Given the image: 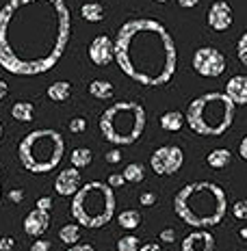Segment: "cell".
<instances>
[{"instance_id": "cell-18", "label": "cell", "mask_w": 247, "mask_h": 251, "mask_svg": "<svg viewBox=\"0 0 247 251\" xmlns=\"http://www.w3.org/2000/svg\"><path fill=\"white\" fill-rule=\"evenodd\" d=\"M46 93H48V98H50L52 102H65L67 98H70V93H72V85L67 80L52 82Z\"/></svg>"}, {"instance_id": "cell-41", "label": "cell", "mask_w": 247, "mask_h": 251, "mask_svg": "<svg viewBox=\"0 0 247 251\" xmlns=\"http://www.w3.org/2000/svg\"><path fill=\"white\" fill-rule=\"evenodd\" d=\"M197 2H199V0H178V4H180V7H185V9H191V7H195Z\"/></svg>"}, {"instance_id": "cell-4", "label": "cell", "mask_w": 247, "mask_h": 251, "mask_svg": "<svg viewBox=\"0 0 247 251\" xmlns=\"http://www.w3.org/2000/svg\"><path fill=\"white\" fill-rule=\"evenodd\" d=\"M234 104L221 91H210L195 98L187 106L185 122L195 134L221 137L234 122Z\"/></svg>"}, {"instance_id": "cell-33", "label": "cell", "mask_w": 247, "mask_h": 251, "mask_svg": "<svg viewBox=\"0 0 247 251\" xmlns=\"http://www.w3.org/2000/svg\"><path fill=\"white\" fill-rule=\"evenodd\" d=\"M139 201H141V206H154L156 203V195L154 193H141V197H139Z\"/></svg>"}, {"instance_id": "cell-21", "label": "cell", "mask_w": 247, "mask_h": 251, "mask_svg": "<svg viewBox=\"0 0 247 251\" xmlns=\"http://www.w3.org/2000/svg\"><path fill=\"white\" fill-rule=\"evenodd\" d=\"M117 223L124 229H137V227L141 226V212L139 210H133V208H128V210H122V212L117 214Z\"/></svg>"}, {"instance_id": "cell-44", "label": "cell", "mask_w": 247, "mask_h": 251, "mask_svg": "<svg viewBox=\"0 0 247 251\" xmlns=\"http://www.w3.org/2000/svg\"><path fill=\"white\" fill-rule=\"evenodd\" d=\"M2 132H4V128H2V124H0V139H2Z\"/></svg>"}, {"instance_id": "cell-32", "label": "cell", "mask_w": 247, "mask_h": 251, "mask_svg": "<svg viewBox=\"0 0 247 251\" xmlns=\"http://www.w3.org/2000/svg\"><path fill=\"white\" fill-rule=\"evenodd\" d=\"M124 174H111L109 176V180H107V184L111 186V188H115V186H122L124 184Z\"/></svg>"}, {"instance_id": "cell-5", "label": "cell", "mask_w": 247, "mask_h": 251, "mask_svg": "<svg viewBox=\"0 0 247 251\" xmlns=\"http://www.w3.org/2000/svg\"><path fill=\"white\" fill-rule=\"evenodd\" d=\"M63 154H65L63 134L52 128H41L28 132L20 141L18 148L20 163L30 174H48L61 163Z\"/></svg>"}, {"instance_id": "cell-7", "label": "cell", "mask_w": 247, "mask_h": 251, "mask_svg": "<svg viewBox=\"0 0 247 251\" xmlns=\"http://www.w3.org/2000/svg\"><path fill=\"white\" fill-rule=\"evenodd\" d=\"M72 217L82 227H102L115 217V195L107 182H89L72 197Z\"/></svg>"}, {"instance_id": "cell-38", "label": "cell", "mask_w": 247, "mask_h": 251, "mask_svg": "<svg viewBox=\"0 0 247 251\" xmlns=\"http://www.w3.org/2000/svg\"><path fill=\"white\" fill-rule=\"evenodd\" d=\"M139 251H161V245L159 243H145L139 247Z\"/></svg>"}, {"instance_id": "cell-16", "label": "cell", "mask_w": 247, "mask_h": 251, "mask_svg": "<svg viewBox=\"0 0 247 251\" xmlns=\"http://www.w3.org/2000/svg\"><path fill=\"white\" fill-rule=\"evenodd\" d=\"M182 126H185V115L178 111H167L161 117V128L167 130V132H178Z\"/></svg>"}, {"instance_id": "cell-19", "label": "cell", "mask_w": 247, "mask_h": 251, "mask_svg": "<svg viewBox=\"0 0 247 251\" xmlns=\"http://www.w3.org/2000/svg\"><path fill=\"white\" fill-rule=\"evenodd\" d=\"M11 115L18 122L28 124V122H33V117H35V106L30 102H15L11 106Z\"/></svg>"}, {"instance_id": "cell-28", "label": "cell", "mask_w": 247, "mask_h": 251, "mask_svg": "<svg viewBox=\"0 0 247 251\" xmlns=\"http://www.w3.org/2000/svg\"><path fill=\"white\" fill-rule=\"evenodd\" d=\"M232 214L239 221H247V200H239L232 206Z\"/></svg>"}, {"instance_id": "cell-24", "label": "cell", "mask_w": 247, "mask_h": 251, "mask_svg": "<svg viewBox=\"0 0 247 251\" xmlns=\"http://www.w3.org/2000/svg\"><path fill=\"white\" fill-rule=\"evenodd\" d=\"M91 150L89 148H76L72 151V167L74 169H82V167H89L91 165Z\"/></svg>"}, {"instance_id": "cell-35", "label": "cell", "mask_w": 247, "mask_h": 251, "mask_svg": "<svg viewBox=\"0 0 247 251\" xmlns=\"http://www.w3.org/2000/svg\"><path fill=\"white\" fill-rule=\"evenodd\" d=\"M37 210H44V212H50V208H52V200L50 197H39L37 200Z\"/></svg>"}, {"instance_id": "cell-43", "label": "cell", "mask_w": 247, "mask_h": 251, "mask_svg": "<svg viewBox=\"0 0 247 251\" xmlns=\"http://www.w3.org/2000/svg\"><path fill=\"white\" fill-rule=\"evenodd\" d=\"M239 236H241V238H247V227H241V229H239Z\"/></svg>"}, {"instance_id": "cell-6", "label": "cell", "mask_w": 247, "mask_h": 251, "mask_svg": "<svg viewBox=\"0 0 247 251\" xmlns=\"http://www.w3.org/2000/svg\"><path fill=\"white\" fill-rule=\"evenodd\" d=\"M145 119L139 102H115L100 115V132L113 145H133L143 134Z\"/></svg>"}, {"instance_id": "cell-20", "label": "cell", "mask_w": 247, "mask_h": 251, "mask_svg": "<svg viewBox=\"0 0 247 251\" xmlns=\"http://www.w3.org/2000/svg\"><path fill=\"white\" fill-rule=\"evenodd\" d=\"M81 15H82V20H87V22H102V18H104V7L100 2H85L81 7Z\"/></svg>"}, {"instance_id": "cell-30", "label": "cell", "mask_w": 247, "mask_h": 251, "mask_svg": "<svg viewBox=\"0 0 247 251\" xmlns=\"http://www.w3.org/2000/svg\"><path fill=\"white\" fill-rule=\"evenodd\" d=\"M104 160H107L109 165H117L119 160H122V151H119V150H111V151H107V154H104Z\"/></svg>"}, {"instance_id": "cell-40", "label": "cell", "mask_w": 247, "mask_h": 251, "mask_svg": "<svg viewBox=\"0 0 247 251\" xmlns=\"http://www.w3.org/2000/svg\"><path fill=\"white\" fill-rule=\"evenodd\" d=\"M65 251H96V249H93L91 245H74V247H70Z\"/></svg>"}, {"instance_id": "cell-39", "label": "cell", "mask_w": 247, "mask_h": 251, "mask_svg": "<svg viewBox=\"0 0 247 251\" xmlns=\"http://www.w3.org/2000/svg\"><path fill=\"white\" fill-rule=\"evenodd\" d=\"M239 154H241L243 160H247V134L243 137V141H241V145H239Z\"/></svg>"}, {"instance_id": "cell-29", "label": "cell", "mask_w": 247, "mask_h": 251, "mask_svg": "<svg viewBox=\"0 0 247 251\" xmlns=\"http://www.w3.org/2000/svg\"><path fill=\"white\" fill-rule=\"evenodd\" d=\"M85 128H87V119L85 117H74L70 122V130L74 134H81V132H85Z\"/></svg>"}, {"instance_id": "cell-37", "label": "cell", "mask_w": 247, "mask_h": 251, "mask_svg": "<svg viewBox=\"0 0 247 251\" xmlns=\"http://www.w3.org/2000/svg\"><path fill=\"white\" fill-rule=\"evenodd\" d=\"M9 200H11L13 203H20L24 200V191H20V188H13L11 193H9Z\"/></svg>"}, {"instance_id": "cell-2", "label": "cell", "mask_w": 247, "mask_h": 251, "mask_svg": "<svg viewBox=\"0 0 247 251\" xmlns=\"http://www.w3.org/2000/svg\"><path fill=\"white\" fill-rule=\"evenodd\" d=\"M119 70L145 87H163L173 78L178 50L169 30L159 20H130L113 39Z\"/></svg>"}, {"instance_id": "cell-36", "label": "cell", "mask_w": 247, "mask_h": 251, "mask_svg": "<svg viewBox=\"0 0 247 251\" xmlns=\"http://www.w3.org/2000/svg\"><path fill=\"white\" fill-rule=\"evenodd\" d=\"M15 247V240L11 236H4L0 238V251H11Z\"/></svg>"}, {"instance_id": "cell-8", "label": "cell", "mask_w": 247, "mask_h": 251, "mask_svg": "<svg viewBox=\"0 0 247 251\" xmlns=\"http://www.w3.org/2000/svg\"><path fill=\"white\" fill-rule=\"evenodd\" d=\"M182 163H185V154L178 145H163L152 154L150 167L156 176H173L180 171Z\"/></svg>"}, {"instance_id": "cell-1", "label": "cell", "mask_w": 247, "mask_h": 251, "mask_svg": "<svg viewBox=\"0 0 247 251\" xmlns=\"http://www.w3.org/2000/svg\"><path fill=\"white\" fill-rule=\"evenodd\" d=\"M72 35L65 0H9L0 9V65L15 76H37L61 61Z\"/></svg>"}, {"instance_id": "cell-23", "label": "cell", "mask_w": 247, "mask_h": 251, "mask_svg": "<svg viewBox=\"0 0 247 251\" xmlns=\"http://www.w3.org/2000/svg\"><path fill=\"white\" fill-rule=\"evenodd\" d=\"M59 238L65 245L74 247V245H78V238H81V226H78V223H67V226H63L59 232Z\"/></svg>"}, {"instance_id": "cell-34", "label": "cell", "mask_w": 247, "mask_h": 251, "mask_svg": "<svg viewBox=\"0 0 247 251\" xmlns=\"http://www.w3.org/2000/svg\"><path fill=\"white\" fill-rule=\"evenodd\" d=\"M159 238L163 240V243H173V240H176V229H171V227L163 229V232L159 234Z\"/></svg>"}, {"instance_id": "cell-3", "label": "cell", "mask_w": 247, "mask_h": 251, "mask_svg": "<svg viewBox=\"0 0 247 251\" xmlns=\"http://www.w3.org/2000/svg\"><path fill=\"white\" fill-rule=\"evenodd\" d=\"M173 210L187 226L206 229L223 221L228 212V197L215 182H193L176 193Z\"/></svg>"}, {"instance_id": "cell-17", "label": "cell", "mask_w": 247, "mask_h": 251, "mask_svg": "<svg viewBox=\"0 0 247 251\" xmlns=\"http://www.w3.org/2000/svg\"><path fill=\"white\" fill-rule=\"evenodd\" d=\"M230 160H232V154H230V150H225V148L213 150L206 156V163H208V167H213V169H223V167L230 165Z\"/></svg>"}, {"instance_id": "cell-26", "label": "cell", "mask_w": 247, "mask_h": 251, "mask_svg": "<svg viewBox=\"0 0 247 251\" xmlns=\"http://www.w3.org/2000/svg\"><path fill=\"white\" fill-rule=\"evenodd\" d=\"M139 238L128 234V236H122L117 240V251H139Z\"/></svg>"}, {"instance_id": "cell-42", "label": "cell", "mask_w": 247, "mask_h": 251, "mask_svg": "<svg viewBox=\"0 0 247 251\" xmlns=\"http://www.w3.org/2000/svg\"><path fill=\"white\" fill-rule=\"evenodd\" d=\"M7 93H9L7 82H4V80H0V100H4V98H7Z\"/></svg>"}, {"instance_id": "cell-12", "label": "cell", "mask_w": 247, "mask_h": 251, "mask_svg": "<svg viewBox=\"0 0 247 251\" xmlns=\"http://www.w3.org/2000/svg\"><path fill=\"white\" fill-rule=\"evenodd\" d=\"M55 191L61 197H74L81 191V171L70 167V169H63L55 180Z\"/></svg>"}, {"instance_id": "cell-10", "label": "cell", "mask_w": 247, "mask_h": 251, "mask_svg": "<svg viewBox=\"0 0 247 251\" xmlns=\"http://www.w3.org/2000/svg\"><path fill=\"white\" fill-rule=\"evenodd\" d=\"M234 22V13H232V7H230L225 0H215L208 9V26L213 30H228Z\"/></svg>"}, {"instance_id": "cell-15", "label": "cell", "mask_w": 247, "mask_h": 251, "mask_svg": "<svg viewBox=\"0 0 247 251\" xmlns=\"http://www.w3.org/2000/svg\"><path fill=\"white\" fill-rule=\"evenodd\" d=\"M223 93L230 98L234 106H247V76H232Z\"/></svg>"}, {"instance_id": "cell-31", "label": "cell", "mask_w": 247, "mask_h": 251, "mask_svg": "<svg viewBox=\"0 0 247 251\" xmlns=\"http://www.w3.org/2000/svg\"><path fill=\"white\" fill-rule=\"evenodd\" d=\"M30 251H52V245L48 243V240L37 238L33 245H30Z\"/></svg>"}, {"instance_id": "cell-22", "label": "cell", "mask_w": 247, "mask_h": 251, "mask_svg": "<svg viewBox=\"0 0 247 251\" xmlns=\"http://www.w3.org/2000/svg\"><path fill=\"white\" fill-rule=\"evenodd\" d=\"M89 93L98 100H109V98H113V85L109 80H91L89 82Z\"/></svg>"}, {"instance_id": "cell-11", "label": "cell", "mask_w": 247, "mask_h": 251, "mask_svg": "<svg viewBox=\"0 0 247 251\" xmlns=\"http://www.w3.org/2000/svg\"><path fill=\"white\" fill-rule=\"evenodd\" d=\"M89 59H91V63H96V65H109L111 61H115L113 41L107 35L93 37V41L89 44Z\"/></svg>"}, {"instance_id": "cell-25", "label": "cell", "mask_w": 247, "mask_h": 251, "mask_svg": "<svg viewBox=\"0 0 247 251\" xmlns=\"http://www.w3.org/2000/svg\"><path fill=\"white\" fill-rule=\"evenodd\" d=\"M143 177H145L143 165H139V163L126 165V169H124V180H126V182H133V184H137V182H141Z\"/></svg>"}, {"instance_id": "cell-13", "label": "cell", "mask_w": 247, "mask_h": 251, "mask_svg": "<svg viewBox=\"0 0 247 251\" xmlns=\"http://www.w3.org/2000/svg\"><path fill=\"white\" fill-rule=\"evenodd\" d=\"M182 251H215V236L206 229L191 232L182 240Z\"/></svg>"}, {"instance_id": "cell-45", "label": "cell", "mask_w": 247, "mask_h": 251, "mask_svg": "<svg viewBox=\"0 0 247 251\" xmlns=\"http://www.w3.org/2000/svg\"><path fill=\"white\" fill-rule=\"evenodd\" d=\"M156 2H169V0H156Z\"/></svg>"}, {"instance_id": "cell-27", "label": "cell", "mask_w": 247, "mask_h": 251, "mask_svg": "<svg viewBox=\"0 0 247 251\" xmlns=\"http://www.w3.org/2000/svg\"><path fill=\"white\" fill-rule=\"evenodd\" d=\"M236 54H239V61L247 67V30L241 35L239 44H236Z\"/></svg>"}, {"instance_id": "cell-9", "label": "cell", "mask_w": 247, "mask_h": 251, "mask_svg": "<svg viewBox=\"0 0 247 251\" xmlns=\"http://www.w3.org/2000/svg\"><path fill=\"white\" fill-rule=\"evenodd\" d=\"M193 70L204 78H217L225 70V56L217 48L204 46L193 54Z\"/></svg>"}, {"instance_id": "cell-14", "label": "cell", "mask_w": 247, "mask_h": 251, "mask_svg": "<svg viewBox=\"0 0 247 251\" xmlns=\"http://www.w3.org/2000/svg\"><path fill=\"white\" fill-rule=\"evenodd\" d=\"M48 226H50V212L37 210V208L30 210L24 219V232L28 234V236H35V238H39L41 234L48 229Z\"/></svg>"}]
</instances>
